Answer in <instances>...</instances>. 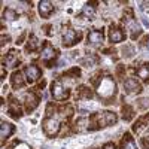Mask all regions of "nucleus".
Wrapping results in <instances>:
<instances>
[{
    "label": "nucleus",
    "instance_id": "f257e3e1",
    "mask_svg": "<svg viewBox=\"0 0 149 149\" xmlns=\"http://www.w3.org/2000/svg\"><path fill=\"white\" fill-rule=\"evenodd\" d=\"M97 94L100 98H103V100H106L104 103H110L109 100H112V98L115 97L116 94V84L115 81L112 78H103L100 81V84L97 85Z\"/></svg>",
    "mask_w": 149,
    "mask_h": 149
},
{
    "label": "nucleus",
    "instance_id": "f03ea898",
    "mask_svg": "<svg viewBox=\"0 0 149 149\" xmlns=\"http://www.w3.org/2000/svg\"><path fill=\"white\" fill-rule=\"evenodd\" d=\"M43 131L46 136H49V137H54V136L58 134L60 131V122L54 118H48L43 121Z\"/></svg>",
    "mask_w": 149,
    "mask_h": 149
},
{
    "label": "nucleus",
    "instance_id": "7ed1b4c3",
    "mask_svg": "<svg viewBox=\"0 0 149 149\" xmlns=\"http://www.w3.org/2000/svg\"><path fill=\"white\" fill-rule=\"evenodd\" d=\"M51 93H52L54 98H57V100H64V98H67V95H69V93L64 90V86L61 85V82H55V84H52Z\"/></svg>",
    "mask_w": 149,
    "mask_h": 149
},
{
    "label": "nucleus",
    "instance_id": "20e7f679",
    "mask_svg": "<svg viewBox=\"0 0 149 149\" xmlns=\"http://www.w3.org/2000/svg\"><path fill=\"white\" fill-rule=\"evenodd\" d=\"M78 40H79V34L74 30H72V29H69L64 33V36H63V45L64 46H72V45L76 43Z\"/></svg>",
    "mask_w": 149,
    "mask_h": 149
},
{
    "label": "nucleus",
    "instance_id": "39448f33",
    "mask_svg": "<svg viewBox=\"0 0 149 149\" xmlns=\"http://www.w3.org/2000/svg\"><path fill=\"white\" fill-rule=\"evenodd\" d=\"M124 88H125V91L128 94H134V93H140L142 91V85L136 79L130 78V79H127L125 82H124Z\"/></svg>",
    "mask_w": 149,
    "mask_h": 149
},
{
    "label": "nucleus",
    "instance_id": "423d86ee",
    "mask_svg": "<svg viewBox=\"0 0 149 149\" xmlns=\"http://www.w3.org/2000/svg\"><path fill=\"white\" fill-rule=\"evenodd\" d=\"M24 72H26V78L29 82H36L40 78V69L36 66H27Z\"/></svg>",
    "mask_w": 149,
    "mask_h": 149
},
{
    "label": "nucleus",
    "instance_id": "0eeeda50",
    "mask_svg": "<svg viewBox=\"0 0 149 149\" xmlns=\"http://www.w3.org/2000/svg\"><path fill=\"white\" fill-rule=\"evenodd\" d=\"M124 21H125L127 27H128V29H130V31H131V37H133V39H136V37H137V36L142 33V30L139 29V24L136 22V19H134L133 17H127Z\"/></svg>",
    "mask_w": 149,
    "mask_h": 149
},
{
    "label": "nucleus",
    "instance_id": "6e6552de",
    "mask_svg": "<svg viewBox=\"0 0 149 149\" xmlns=\"http://www.w3.org/2000/svg\"><path fill=\"white\" fill-rule=\"evenodd\" d=\"M39 12L43 18H48L54 12V5L51 2H48V0H43V2L39 3Z\"/></svg>",
    "mask_w": 149,
    "mask_h": 149
},
{
    "label": "nucleus",
    "instance_id": "1a4fd4ad",
    "mask_svg": "<svg viewBox=\"0 0 149 149\" xmlns=\"http://www.w3.org/2000/svg\"><path fill=\"white\" fill-rule=\"evenodd\" d=\"M104 39V34L103 31H98V30H93L90 34H88V42L91 45H100Z\"/></svg>",
    "mask_w": 149,
    "mask_h": 149
},
{
    "label": "nucleus",
    "instance_id": "9d476101",
    "mask_svg": "<svg viewBox=\"0 0 149 149\" xmlns=\"http://www.w3.org/2000/svg\"><path fill=\"white\" fill-rule=\"evenodd\" d=\"M109 37H110V42L118 43V42H122L124 39H125V34H124V31H121L119 29L112 27L110 29V33H109Z\"/></svg>",
    "mask_w": 149,
    "mask_h": 149
},
{
    "label": "nucleus",
    "instance_id": "9b49d317",
    "mask_svg": "<svg viewBox=\"0 0 149 149\" xmlns=\"http://www.w3.org/2000/svg\"><path fill=\"white\" fill-rule=\"evenodd\" d=\"M40 57H42V60L45 61V63H49L51 60H54V58H55V49H54L52 46L46 45V46L43 48V51H42Z\"/></svg>",
    "mask_w": 149,
    "mask_h": 149
},
{
    "label": "nucleus",
    "instance_id": "f8f14e48",
    "mask_svg": "<svg viewBox=\"0 0 149 149\" xmlns=\"http://www.w3.org/2000/svg\"><path fill=\"white\" fill-rule=\"evenodd\" d=\"M14 133V125L12 124H9V122H2V127H0V137H2V140H5V139H8L9 136Z\"/></svg>",
    "mask_w": 149,
    "mask_h": 149
},
{
    "label": "nucleus",
    "instance_id": "ddd939ff",
    "mask_svg": "<svg viewBox=\"0 0 149 149\" xmlns=\"http://www.w3.org/2000/svg\"><path fill=\"white\" fill-rule=\"evenodd\" d=\"M37 104H39V100H37V97L33 93H30V94L26 95V106H27V110L29 112L33 110V109H36Z\"/></svg>",
    "mask_w": 149,
    "mask_h": 149
},
{
    "label": "nucleus",
    "instance_id": "4468645a",
    "mask_svg": "<svg viewBox=\"0 0 149 149\" xmlns=\"http://www.w3.org/2000/svg\"><path fill=\"white\" fill-rule=\"evenodd\" d=\"M137 74H139V78H142L143 81H148V79H149V64H148V63L142 64V66L137 69Z\"/></svg>",
    "mask_w": 149,
    "mask_h": 149
},
{
    "label": "nucleus",
    "instance_id": "2eb2a0df",
    "mask_svg": "<svg viewBox=\"0 0 149 149\" xmlns=\"http://www.w3.org/2000/svg\"><path fill=\"white\" fill-rule=\"evenodd\" d=\"M12 85H14L15 88L24 85V79H22V76H21L19 72H14V73H12Z\"/></svg>",
    "mask_w": 149,
    "mask_h": 149
},
{
    "label": "nucleus",
    "instance_id": "dca6fc26",
    "mask_svg": "<svg viewBox=\"0 0 149 149\" xmlns=\"http://www.w3.org/2000/svg\"><path fill=\"white\" fill-rule=\"evenodd\" d=\"M116 121H118V118L113 112H104V124L106 125H113V124H116Z\"/></svg>",
    "mask_w": 149,
    "mask_h": 149
},
{
    "label": "nucleus",
    "instance_id": "f3484780",
    "mask_svg": "<svg viewBox=\"0 0 149 149\" xmlns=\"http://www.w3.org/2000/svg\"><path fill=\"white\" fill-rule=\"evenodd\" d=\"M40 45L39 39H37L36 36H30V39H29V43H27V49L29 51H34V49H37Z\"/></svg>",
    "mask_w": 149,
    "mask_h": 149
},
{
    "label": "nucleus",
    "instance_id": "a211bd4d",
    "mask_svg": "<svg viewBox=\"0 0 149 149\" xmlns=\"http://www.w3.org/2000/svg\"><path fill=\"white\" fill-rule=\"evenodd\" d=\"M3 18L8 21H14V19H17V12L14 9H6L3 12Z\"/></svg>",
    "mask_w": 149,
    "mask_h": 149
},
{
    "label": "nucleus",
    "instance_id": "6ab92c4d",
    "mask_svg": "<svg viewBox=\"0 0 149 149\" xmlns=\"http://www.w3.org/2000/svg\"><path fill=\"white\" fill-rule=\"evenodd\" d=\"M122 148L124 149H136V143L130 139V136H125V139L122 142Z\"/></svg>",
    "mask_w": 149,
    "mask_h": 149
},
{
    "label": "nucleus",
    "instance_id": "aec40b11",
    "mask_svg": "<svg viewBox=\"0 0 149 149\" xmlns=\"http://www.w3.org/2000/svg\"><path fill=\"white\" fill-rule=\"evenodd\" d=\"M15 58H17L15 51H10V52L8 54V57H6V64L10 66V67H14V64H15Z\"/></svg>",
    "mask_w": 149,
    "mask_h": 149
},
{
    "label": "nucleus",
    "instance_id": "412c9836",
    "mask_svg": "<svg viewBox=\"0 0 149 149\" xmlns=\"http://www.w3.org/2000/svg\"><path fill=\"white\" fill-rule=\"evenodd\" d=\"M122 112H124V119H125V121H130L131 118H133V110H131V107H128V106H125V107H124L122 109Z\"/></svg>",
    "mask_w": 149,
    "mask_h": 149
},
{
    "label": "nucleus",
    "instance_id": "4be33fe9",
    "mask_svg": "<svg viewBox=\"0 0 149 149\" xmlns=\"http://www.w3.org/2000/svg\"><path fill=\"white\" fill-rule=\"evenodd\" d=\"M95 63V58L94 57H86L84 60H81V64L86 66V67H93V64Z\"/></svg>",
    "mask_w": 149,
    "mask_h": 149
},
{
    "label": "nucleus",
    "instance_id": "5701e85b",
    "mask_svg": "<svg viewBox=\"0 0 149 149\" xmlns=\"http://www.w3.org/2000/svg\"><path fill=\"white\" fill-rule=\"evenodd\" d=\"M82 14L86 15V17H93L94 15V8L91 5H85L84 6V10H82Z\"/></svg>",
    "mask_w": 149,
    "mask_h": 149
},
{
    "label": "nucleus",
    "instance_id": "b1692460",
    "mask_svg": "<svg viewBox=\"0 0 149 149\" xmlns=\"http://www.w3.org/2000/svg\"><path fill=\"white\" fill-rule=\"evenodd\" d=\"M140 9H142V12H143L145 15H149V2H145V3H142Z\"/></svg>",
    "mask_w": 149,
    "mask_h": 149
},
{
    "label": "nucleus",
    "instance_id": "393cba45",
    "mask_svg": "<svg viewBox=\"0 0 149 149\" xmlns=\"http://www.w3.org/2000/svg\"><path fill=\"white\" fill-rule=\"evenodd\" d=\"M15 149H31L27 143H24V142H21V143H18L17 146H15Z\"/></svg>",
    "mask_w": 149,
    "mask_h": 149
},
{
    "label": "nucleus",
    "instance_id": "a878e982",
    "mask_svg": "<svg viewBox=\"0 0 149 149\" xmlns=\"http://www.w3.org/2000/svg\"><path fill=\"white\" fill-rule=\"evenodd\" d=\"M81 90H82V95H85V97H88V98H91V97H93V94H91V91H88V90H86V88H85V86H82V88H81Z\"/></svg>",
    "mask_w": 149,
    "mask_h": 149
},
{
    "label": "nucleus",
    "instance_id": "bb28decb",
    "mask_svg": "<svg viewBox=\"0 0 149 149\" xmlns=\"http://www.w3.org/2000/svg\"><path fill=\"white\" fill-rule=\"evenodd\" d=\"M140 102H142V103H140V106H142V107H146V106H149V100H148V98H142Z\"/></svg>",
    "mask_w": 149,
    "mask_h": 149
},
{
    "label": "nucleus",
    "instance_id": "cd10ccee",
    "mask_svg": "<svg viewBox=\"0 0 149 149\" xmlns=\"http://www.w3.org/2000/svg\"><path fill=\"white\" fill-rule=\"evenodd\" d=\"M142 21H143V24H145V27H148V29H149V19H148L146 17H143V18H142Z\"/></svg>",
    "mask_w": 149,
    "mask_h": 149
},
{
    "label": "nucleus",
    "instance_id": "c85d7f7f",
    "mask_svg": "<svg viewBox=\"0 0 149 149\" xmlns=\"http://www.w3.org/2000/svg\"><path fill=\"white\" fill-rule=\"evenodd\" d=\"M8 40H9V37H8V36H6V37L3 36V37H2V46H3L5 43H8Z\"/></svg>",
    "mask_w": 149,
    "mask_h": 149
},
{
    "label": "nucleus",
    "instance_id": "c756f323",
    "mask_svg": "<svg viewBox=\"0 0 149 149\" xmlns=\"http://www.w3.org/2000/svg\"><path fill=\"white\" fill-rule=\"evenodd\" d=\"M104 149H115V148H113V145H112V143H107V145L104 146Z\"/></svg>",
    "mask_w": 149,
    "mask_h": 149
},
{
    "label": "nucleus",
    "instance_id": "7c9ffc66",
    "mask_svg": "<svg viewBox=\"0 0 149 149\" xmlns=\"http://www.w3.org/2000/svg\"><path fill=\"white\" fill-rule=\"evenodd\" d=\"M145 42H146V46H148V49H149V36L146 37V40H145Z\"/></svg>",
    "mask_w": 149,
    "mask_h": 149
}]
</instances>
